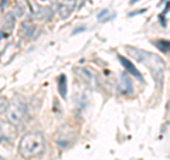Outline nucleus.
Listing matches in <instances>:
<instances>
[{"label": "nucleus", "mask_w": 170, "mask_h": 160, "mask_svg": "<svg viewBox=\"0 0 170 160\" xmlns=\"http://www.w3.org/2000/svg\"><path fill=\"white\" fill-rule=\"evenodd\" d=\"M126 50L135 60H137L139 63H143L149 68L152 75H153V80L156 81L157 88H162V85H163V74H164L163 61L160 60L157 55H155V54L147 53L145 50L135 48V47H126Z\"/></svg>", "instance_id": "obj_1"}, {"label": "nucleus", "mask_w": 170, "mask_h": 160, "mask_svg": "<svg viewBox=\"0 0 170 160\" xmlns=\"http://www.w3.org/2000/svg\"><path fill=\"white\" fill-rule=\"evenodd\" d=\"M46 142L41 132H28L21 137L19 143V153L24 159H33L43 153Z\"/></svg>", "instance_id": "obj_2"}, {"label": "nucleus", "mask_w": 170, "mask_h": 160, "mask_svg": "<svg viewBox=\"0 0 170 160\" xmlns=\"http://www.w3.org/2000/svg\"><path fill=\"white\" fill-rule=\"evenodd\" d=\"M4 114H6L7 120L14 126L20 125L24 119V115H26L24 114V108L20 103H9V106H7Z\"/></svg>", "instance_id": "obj_3"}, {"label": "nucleus", "mask_w": 170, "mask_h": 160, "mask_svg": "<svg viewBox=\"0 0 170 160\" xmlns=\"http://www.w3.org/2000/svg\"><path fill=\"white\" fill-rule=\"evenodd\" d=\"M119 85H118V91L124 95H130L133 92V85H132V80L126 72H122L119 75Z\"/></svg>", "instance_id": "obj_4"}, {"label": "nucleus", "mask_w": 170, "mask_h": 160, "mask_svg": "<svg viewBox=\"0 0 170 160\" xmlns=\"http://www.w3.org/2000/svg\"><path fill=\"white\" fill-rule=\"evenodd\" d=\"M118 60H119V63L122 64V67H124L125 70H126L130 74V75H133V77L136 78V80H139V81L143 80V77H142V74L139 72V70H137V68L135 67L133 64L130 63L128 58H125V57H122V55H119V57H118Z\"/></svg>", "instance_id": "obj_5"}, {"label": "nucleus", "mask_w": 170, "mask_h": 160, "mask_svg": "<svg viewBox=\"0 0 170 160\" xmlns=\"http://www.w3.org/2000/svg\"><path fill=\"white\" fill-rule=\"evenodd\" d=\"M14 23H16V17H14V14L9 13L6 16V20H4L3 30L0 31V38H7V37H10L11 31H13V28H14Z\"/></svg>", "instance_id": "obj_6"}, {"label": "nucleus", "mask_w": 170, "mask_h": 160, "mask_svg": "<svg viewBox=\"0 0 170 160\" xmlns=\"http://www.w3.org/2000/svg\"><path fill=\"white\" fill-rule=\"evenodd\" d=\"M58 91H60L61 97L67 98V77L65 75H61L58 80Z\"/></svg>", "instance_id": "obj_7"}, {"label": "nucleus", "mask_w": 170, "mask_h": 160, "mask_svg": "<svg viewBox=\"0 0 170 160\" xmlns=\"http://www.w3.org/2000/svg\"><path fill=\"white\" fill-rule=\"evenodd\" d=\"M155 45L159 48L160 51H163L164 54H170V41L167 40H156Z\"/></svg>", "instance_id": "obj_8"}, {"label": "nucleus", "mask_w": 170, "mask_h": 160, "mask_svg": "<svg viewBox=\"0 0 170 160\" xmlns=\"http://www.w3.org/2000/svg\"><path fill=\"white\" fill-rule=\"evenodd\" d=\"M7 106H9V101H7L4 97H0V115L6 112Z\"/></svg>", "instance_id": "obj_9"}, {"label": "nucleus", "mask_w": 170, "mask_h": 160, "mask_svg": "<svg viewBox=\"0 0 170 160\" xmlns=\"http://www.w3.org/2000/svg\"><path fill=\"white\" fill-rule=\"evenodd\" d=\"M108 13H109V10H108V9H103V10L101 11V13L97 16V19H98V20H102V19H103V17H105V16H107Z\"/></svg>", "instance_id": "obj_10"}, {"label": "nucleus", "mask_w": 170, "mask_h": 160, "mask_svg": "<svg viewBox=\"0 0 170 160\" xmlns=\"http://www.w3.org/2000/svg\"><path fill=\"white\" fill-rule=\"evenodd\" d=\"M145 11H147V9H140V10H136L135 13H129L128 16H129V17H133V16H136V14H143Z\"/></svg>", "instance_id": "obj_11"}, {"label": "nucleus", "mask_w": 170, "mask_h": 160, "mask_svg": "<svg viewBox=\"0 0 170 160\" xmlns=\"http://www.w3.org/2000/svg\"><path fill=\"white\" fill-rule=\"evenodd\" d=\"M7 4H9V0H2L0 2V10H3L4 6H7Z\"/></svg>", "instance_id": "obj_12"}, {"label": "nucleus", "mask_w": 170, "mask_h": 160, "mask_svg": "<svg viewBox=\"0 0 170 160\" xmlns=\"http://www.w3.org/2000/svg\"><path fill=\"white\" fill-rule=\"evenodd\" d=\"M169 10H170V0L167 2V4L164 6V10H163V14H167L169 13Z\"/></svg>", "instance_id": "obj_13"}, {"label": "nucleus", "mask_w": 170, "mask_h": 160, "mask_svg": "<svg viewBox=\"0 0 170 160\" xmlns=\"http://www.w3.org/2000/svg\"><path fill=\"white\" fill-rule=\"evenodd\" d=\"M85 30V27H78L77 30H74V34H77V33H80V31H84Z\"/></svg>", "instance_id": "obj_14"}, {"label": "nucleus", "mask_w": 170, "mask_h": 160, "mask_svg": "<svg viewBox=\"0 0 170 160\" xmlns=\"http://www.w3.org/2000/svg\"><path fill=\"white\" fill-rule=\"evenodd\" d=\"M137 2H139V0H130L129 4H135V3H137Z\"/></svg>", "instance_id": "obj_15"}, {"label": "nucleus", "mask_w": 170, "mask_h": 160, "mask_svg": "<svg viewBox=\"0 0 170 160\" xmlns=\"http://www.w3.org/2000/svg\"><path fill=\"white\" fill-rule=\"evenodd\" d=\"M0 160H3V157H2V156H0Z\"/></svg>", "instance_id": "obj_16"}, {"label": "nucleus", "mask_w": 170, "mask_h": 160, "mask_svg": "<svg viewBox=\"0 0 170 160\" xmlns=\"http://www.w3.org/2000/svg\"><path fill=\"white\" fill-rule=\"evenodd\" d=\"M169 108H170V102H169Z\"/></svg>", "instance_id": "obj_17"}]
</instances>
